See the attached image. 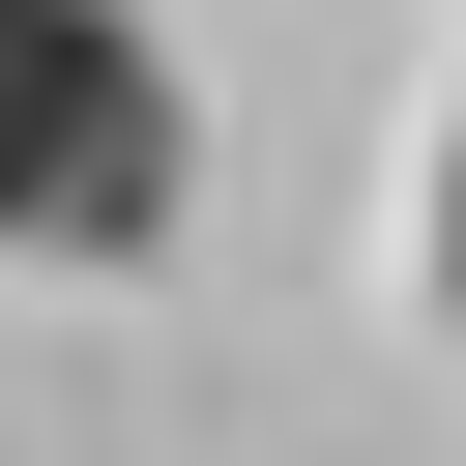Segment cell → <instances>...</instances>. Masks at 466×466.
<instances>
[{"label":"cell","mask_w":466,"mask_h":466,"mask_svg":"<svg viewBox=\"0 0 466 466\" xmlns=\"http://www.w3.org/2000/svg\"><path fill=\"white\" fill-rule=\"evenodd\" d=\"M175 204H204L175 29L146 0H0V262H146Z\"/></svg>","instance_id":"6da1fadb"},{"label":"cell","mask_w":466,"mask_h":466,"mask_svg":"<svg viewBox=\"0 0 466 466\" xmlns=\"http://www.w3.org/2000/svg\"><path fill=\"white\" fill-rule=\"evenodd\" d=\"M437 320H466V146H437Z\"/></svg>","instance_id":"7a4b0ae2"}]
</instances>
